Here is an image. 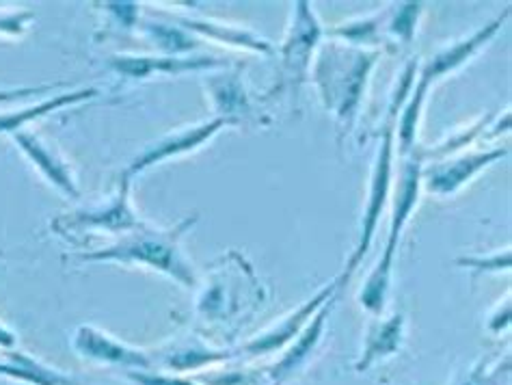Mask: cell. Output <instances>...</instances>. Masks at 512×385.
I'll list each match as a JSON object with an SVG mask.
<instances>
[{"instance_id":"cell-19","label":"cell","mask_w":512,"mask_h":385,"mask_svg":"<svg viewBox=\"0 0 512 385\" xmlns=\"http://www.w3.org/2000/svg\"><path fill=\"white\" fill-rule=\"evenodd\" d=\"M26 20H31V13H20V16H7L0 18V33H22Z\"/></svg>"},{"instance_id":"cell-9","label":"cell","mask_w":512,"mask_h":385,"mask_svg":"<svg viewBox=\"0 0 512 385\" xmlns=\"http://www.w3.org/2000/svg\"><path fill=\"white\" fill-rule=\"evenodd\" d=\"M70 223L76 225V228H100L111 232L143 228V223L134 217V212L128 206V180L124 182V189H121V193L109 208L98 212H80Z\"/></svg>"},{"instance_id":"cell-13","label":"cell","mask_w":512,"mask_h":385,"mask_svg":"<svg viewBox=\"0 0 512 385\" xmlns=\"http://www.w3.org/2000/svg\"><path fill=\"white\" fill-rule=\"evenodd\" d=\"M331 305H333V297L329 299V303L322 305V310H320L318 316L314 318V325H309V327L305 329V334L299 338V342L294 344L292 351L273 368V377H275L277 381L290 377V375L294 373V368H299V366L307 360V355L316 349L318 340L322 338V331H325L327 316L331 314Z\"/></svg>"},{"instance_id":"cell-2","label":"cell","mask_w":512,"mask_h":385,"mask_svg":"<svg viewBox=\"0 0 512 385\" xmlns=\"http://www.w3.org/2000/svg\"><path fill=\"white\" fill-rule=\"evenodd\" d=\"M417 184H420V167L417 165H409L404 169V176H402V187H400V197H398V204H396V215H394V228H392V236H389V243L385 249V256L379 262V267L374 269V273L370 275V280L366 284V288L361 290V305L372 314H379L383 312V305H385V295H387V288H389V273H392V258H394V247L396 241L400 236V230L404 221H407L409 212L415 204V197H417Z\"/></svg>"},{"instance_id":"cell-1","label":"cell","mask_w":512,"mask_h":385,"mask_svg":"<svg viewBox=\"0 0 512 385\" xmlns=\"http://www.w3.org/2000/svg\"><path fill=\"white\" fill-rule=\"evenodd\" d=\"M193 219L182 221L178 228L173 230H150V228H139L132 234L124 236L121 241L109 249L93 251V254H83V260H115L121 264H145V267H152L163 271L171 277H175L184 286L195 284V275L191 264L186 262L180 251V236L188 225H193Z\"/></svg>"},{"instance_id":"cell-12","label":"cell","mask_w":512,"mask_h":385,"mask_svg":"<svg viewBox=\"0 0 512 385\" xmlns=\"http://www.w3.org/2000/svg\"><path fill=\"white\" fill-rule=\"evenodd\" d=\"M115 70L128 76H150L154 72H165V74H178L184 70H197L206 68V65H219V61L212 59H156V57H115L113 61Z\"/></svg>"},{"instance_id":"cell-6","label":"cell","mask_w":512,"mask_h":385,"mask_svg":"<svg viewBox=\"0 0 512 385\" xmlns=\"http://www.w3.org/2000/svg\"><path fill=\"white\" fill-rule=\"evenodd\" d=\"M7 362H0V375L29 385H76L72 377L18 349H7Z\"/></svg>"},{"instance_id":"cell-11","label":"cell","mask_w":512,"mask_h":385,"mask_svg":"<svg viewBox=\"0 0 512 385\" xmlns=\"http://www.w3.org/2000/svg\"><path fill=\"white\" fill-rule=\"evenodd\" d=\"M402 327H404L402 316H392L389 321L374 325L370 329L368 340H366V349H363L361 360L357 362L359 373L368 370L372 364L383 360V357L392 355L400 347Z\"/></svg>"},{"instance_id":"cell-18","label":"cell","mask_w":512,"mask_h":385,"mask_svg":"<svg viewBox=\"0 0 512 385\" xmlns=\"http://www.w3.org/2000/svg\"><path fill=\"white\" fill-rule=\"evenodd\" d=\"M458 264H476L480 269H495V271H502L510 267V254L504 251L502 254H495L491 258H465V260H458Z\"/></svg>"},{"instance_id":"cell-4","label":"cell","mask_w":512,"mask_h":385,"mask_svg":"<svg viewBox=\"0 0 512 385\" xmlns=\"http://www.w3.org/2000/svg\"><path fill=\"white\" fill-rule=\"evenodd\" d=\"M338 286H340V280H335L327 288H322L314 299H309L305 305H301L299 310L292 312L288 318H284L279 325L271 327L268 331H264L262 336L245 344V351L251 355H266V353H273V351L284 347L286 342H290L303 329L307 318H312V314L316 310H320L322 305H325L333 297V292L338 290Z\"/></svg>"},{"instance_id":"cell-17","label":"cell","mask_w":512,"mask_h":385,"mask_svg":"<svg viewBox=\"0 0 512 385\" xmlns=\"http://www.w3.org/2000/svg\"><path fill=\"white\" fill-rule=\"evenodd\" d=\"M154 35H156V42H160L169 50H186V48L193 46L191 39H188L184 33L171 31V29H167V26H158Z\"/></svg>"},{"instance_id":"cell-10","label":"cell","mask_w":512,"mask_h":385,"mask_svg":"<svg viewBox=\"0 0 512 385\" xmlns=\"http://www.w3.org/2000/svg\"><path fill=\"white\" fill-rule=\"evenodd\" d=\"M13 139L20 145V148L31 156V161L44 171V174L57 184L59 189H63L65 193L70 195H78L74 178L70 174V169L65 167V163H61L59 158L52 154L46 145L39 141L33 135H26V132H13Z\"/></svg>"},{"instance_id":"cell-3","label":"cell","mask_w":512,"mask_h":385,"mask_svg":"<svg viewBox=\"0 0 512 385\" xmlns=\"http://www.w3.org/2000/svg\"><path fill=\"white\" fill-rule=\"evenodd\" d=\"M72 347L80 357L100 364H111L132 370H150L152 366L150 355L145 351L128 347L126 342H121L111 334H106V331H100L91 325H83L76 329Z\"/></svg>"},{"instance_id":"cell-8","label":"cell","mask_w":512,"mask_h":385,"mask_svg":"<svg viewBox=\"0 0 512 385\" xmlns=\"http://www.w3.org/2000/svg\"><path fill=\"white\" fill-rule=\"evenodd\" d=\"M504 152H487V154H476V156H465L458 158V161L441 163L435 169H430L428 174V189L437 195H448L456 191L461 184L476 174V171L484 165H489L495 158H500Z\"/></svg>"},{"instance_id":"cell-15","label":"cell","mask_w":512,"mask_h":385,"mask_svg":"<svg viewBox=\"0 0 512 385\" xmlns=\"http://www.w3.org/2000/svg\"><path fill=\"white\" fill-rule=\"evenodd\" d=\"M227 353L223 351H208L201 344H191V347H180L171 353V357H167V366L178 368V370H188V368H199L204 364H212L225 360Z\"/></svg>"},{"instance_id":"cell-16","label":"cell","mask_w":512,"mask_h":385,"mask_svg":"<svg viewBox=\"0 0 512 385\" xmlns=\"http://www.w3.org/2000/svg\"><path fill=\"white\" fill-rule=\"evenodd\" d=\"M128 379L139 385H195L193 381H186L180 377H171V375H156V373H147V370H128Z\"/></svg>"},{"instance_id":"cell-20","label":"cell","mask_w":512,"mask_h":385,"mask_svg":"<svg viewBox=\"0 0 512 385\" xmlns=\"http://www.w3.org/2000/svg\"><path fill=\"white\" fill-rule=\"evenodd\" d=\"M16 342H18L16 334H13L11 329H7L3 323H0V347L13 349V347H16Z\"/></svg>"},{"instance_id":"cell-14","label":"cell","mask_w":512,"mask_h":385,"mask_svg":"<svg viewBox=\"0 0 512 385\" xmlns=\"http://www.w3.org/2000/svg\"><path fill=\"white\" fill-rule=\"evenodd\" d=\"M91 96H96V91L85 89V91H78V94H67V96H61V98H55V100H48L44 104L35 106V109H24V111H18V113L3 115V117H0V132H18V128H22L26 122H31L33 117H39V115H44L48 111L61 109L63 104L80 102V100L91 98Z\"/></svg>"},{"instance_id":"cell-7","label":"cell","mask_w":512,"mask_h":385,"mask_svg":"<svg viewBox=\"0 0 512 385\" xmlns=\"http://www.w3.org/2000/svg\"><path fill=\"white\" fill-rule=\"evenodd\" d=\"M296 13H299V16H296V24L292 26V37L288 39V44L284 48V61L290 76H301L305 72L309 50L314 48L320 35L314 13L307 9L305 3L296 5Z\"/></svg>"},{"instance_id":"cell-5","label":"cell","mask_w":512,"mask_h":385,"mask_svg":"<svg viewBox=\"0 0 512 385\" xmlns=\"http://www.w3.org/2000/svg\"><path fill=\"white\" fill-rule=\"evenodd\" d=\"M227 122H229V119H217V122L201 124V126H193V128L175 132V135L156 143L154 148L145 150L143 156L134 161L130 171H141V169L150 167L158 161H163V158H169L171 154L175 156V154H182V152H188V150H195L197 145H201L206 139H210L214 132H217L221 126H225Z\"/></svg>"}]
</instances>
